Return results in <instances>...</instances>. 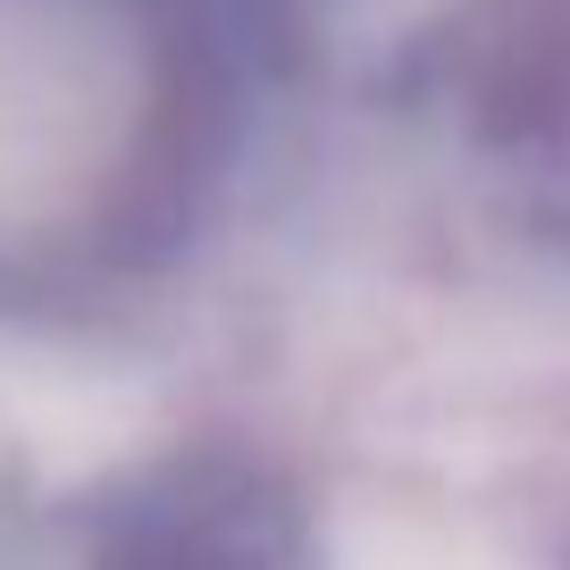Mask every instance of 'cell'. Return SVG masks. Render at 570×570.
Masks as SVG:
<instances>
[{"mask_svg":"<svg viewBox=\"0 0 570 570\" xmlns=\"http://www.w3.org/2000/svg\"><path fill=\"white\" fill-rule=\"evenodd\" d=\"M252 85L210 0H0V303H101L177 268Z\"/></svg>","mask_w":570,"mask_h":570,"instance_id":"1","label":"cell"},{"mask_svg":"<svg viewBox=\"0 0 570 570\" xmlns=\"http://www.w3.org/2000/svg\"><path fill=\"white\" fill-rule=\"evenodd\" d=\"M210 9L261 59V76H294L311 59V42L327 35V18H336V0H210Z\"/></svg>","mask_w":570,"mask_h":570,"instance_id":"4","label":"cell"},{"mask_svg":"<svg viewBox=\"0 0 570 570\" xmlns=\"http://www.w3.org/2000/svg\"><path fill=\"white\" fill-rule=\"evenodd\" d=\"M386 109L520 235L570 252V0H445L403 35Z\"/></svg>","mask_w":570,"mask_h":570,"instance_id":"2","label":"cell"},{"mask_svg":"<svg viewBox=\"0 0 570 570\" xmlns=\"http://www.w3.org/2000/svg\"><path fill=\"white\" fill-rule=\"evenodd\" d=\"M59 570H320V520L261 453L177 445L76 503Z\"/></svg>","mask_w":570,"mask_h":570,"instance_id":"3","label":"cell"}]
</instances>
